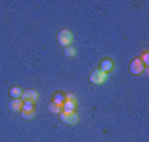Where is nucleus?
Segmentation results:
<instances>
[{
	"label": "nucleus",
	"instance_id": "obj_14",
	"mask_svg": "<svg viewBox=\"0 0 149 142\" xmlns=\"http://www.w3.org/2000/svg\"><path fill=\"white\" fill-rule=\"evenodd\" d=\"M65 55H66V56H74V55H76V50H74L73 46H66V50H65Z\"/></svg>",
	"mask_w": 149,
	"mask_h": 142
},
{
	"label": "nucleus",
	"instance_id": "obj_15",
	"mask_svg": "<svg viewBox=\"0 0 149 142\" xmlns=\"http://www.w3.org/2000/svg\"><path fill=\"white\" fill-rule=\"evenodd\" d=\"M139 60L143 61V64H146V66H148V63H149V53L146 51V53H144V55H143V56H141Z\"/></svg>",
	"mask_w": 149,
	"mask_h": 142
},
{
	"label": "nucleus",
	"instance_id": "obj_8",
	"mask_svg": "<svg viewBox=\"0 0 149 142\" xmlns=\"http://www.w3.org/2000/svg\"><path fill=\"white\" fill-rule=\"evenodd\" d=\"M22 94H23V89H22V88H18V86H13V88L10 89L12 99H22Z\"/></svg>",
	"mask_w": 149,
	"mask_h": 142
},
{
	"label": "nucleus",
	"instance_id": "obj_7",
	"mask_svg": "<svg viewBox=\"0 0 149 142\" xmlns=\"http://www.w3.org/2000/svg\"><path fill=\"white\" fill-rule=\"evenodd\" d=\"M22 106H23V101L22 99H12L8 103V109L10 111H22Z\"/></svg>",
	"mask_w": 149,
	"mask_h": 142
},
{
	"label": "nucleus",
	"instance_id": "obj_1",
	"mask_svg": "<svg viewBox=\"0 0 149 142\" xmlns=\"http://www.w3.org/2000/svg\"><path fill=\"white\" fill-rule=\"evenodd\" d=\"M106 79H108V74L103 73L101 69H95V71L90 74V81L93 84H104Z\"/></svg>",
	"mask_w": 149,
	"mask_h": 142
},
{
	"label": "nucleus",
	"instance_id": "obj_3",
	"mask_svg": "<svg viewBox=\"0 0 149 142\" xmlns=\"http://www.w3.org/2000/svg\"><path fill=\"white\" fill-rule=\"evenodd\" d=\"M60 119H61L65 124H76V122H78V119H80V116L76 114V111H73V112L61 111V112H60Z\"/></svg>",
	"mask_w": 149,
	"mask_h": 142
},
{
	"label": "nucleus",
	"instance_id": "obj_10",
	"mask_svg": "<svg viewBox=\"0 0 149 142\" xmlns=\"http://www.w3.org/2000/svg\"><path fill=\"white\" fill-rule=\"evenodd\" d=\"M76 104L78 103H73V101H65L63 103V111H66V112H73V111H76Z\"/></svg>",
	"mask_w": 149,
	"mask_h": 142
},
{
	"label": "nucleus",
	"instance_id": "obj_11",
	"mask_svg": "<svg viewBox=\"0 0 149 142\" xmlns=\"http://www.w3.org/2000/svg\"><path fill=\"white\" fill-rule=\"evenodd\" d=\"M48 111H50V112H53V114H60V112L63 111V107H61V106H58V104H55L53 101H52V103L48 104Z\"/></svg>",
	"mask_w": 149,
	"mask_h": 142
},
{
	"label": "nucleus",
	"instance_id": "obj_4",
	"mask_svg": "<svg viewBox=\"0 0 149 142\" xmlns=\"http://www.w3.org/2000/svg\"><path fill=\"white\" fill-rule=\"evenodd\" d=\"M129 69H131V73H133V74H141V73H144V64H143V61H141L139 58L133 60V61H131V64H129Z\"/></svg>",
	"mask_w": 149,
	"mask_h": 142
},
{
	"label": "nucleus",
	"instance_id": "obj_13",
	"mask_svg": "<svg viewBox=\"0 0 149 142\" xmlns=\"http://www.w3.org/2000/svg\"><path fill=\"white\" fill-rule=\"evenodd\" d=\"M22 111H33V103H30V101H23Z\"/></svg>",
	"mask_w": 149,
	"mask_h": 142
},
{
	"label": "nucleus",
	"instance_id": "obj_2",
	"mask_svg": "<svg viewBox=\"0 0 149 142\" xmlns=\"http://www.w3.org/2000/svg\"><path fill=\"white\" fill-rule=\"evenodd\" d=\"M71 42H73V35H71V32H70V30H61V32L58 33V43L63 48L70 46V45H71Z\"/></svg>",
	"mask_w": 149,
	"mask_h": 142
},
{
	"label": "nucleus",
	"instance_id": "obj_9",
	"mask_svg": "<svg viewBox=\"0 0 149 142\" xmlns=\"http://www.w3.org/2000/svg\"><path fill=\"white\" fill-rule=\"evenodd\" d=\"M55 103V104H58V106H61L63 107V103L66 101V98H65V94L63 93H55L53 94V99H52Z\"/></svg>",
	"mask_w": 149,
	"mask_h": 142
},
{
	"label": "nucleus",
	"instance_id": "obj_6",
	"mask_svg": "<svg viewBox=\"0 0 149 142\" xmlns=\"http://www.w3.org/2000/svg\"><path fill=\"white\" fill-rule=\"evenodd\" d=\"M100 69H101L103 73H106V74H109L114 69V61H113L111 58H104L101 61V66H100Z\"/></svg>",
	"mask_w": 149,
	"mask_h": 142
},
{
	"label": "nucleus",
	"instance_id": "obj_5",
	"mask_svg": "<svg viewBox=\"0 0 149 142\" xmlns=\"http://www.w3.org/2000/svg\"><path fill=\"white\" fill-rule=\"evenodd\" d=\"M38 99V93L37 89H23V94H22V101H30V103H35Z\"/></svg>",
	"mask_w": 149,
	"mask_h": 142
},
{
	"label": "nucleus",
	"instance_id": "obj_16",
	"mask_svg": "<svg viewBox=\"0 0 149 142\" xmlns=\"http://www.w3.org/2000/svg\"><path fill=\"white\" fill-rule=\"evenodd\" d=\"M65 98L68 101H73V103H78V99H76V96L74 94H71V93H68V94H65Z\"/></svg>",
	"mask_w": 149,
	"mask_h": 142
},
{
	"label": "nucleus",
	"instance_id": "obj_12",
	"mask_svg": "<svg viewBox=\"0 0 149 142\" xmlns=\"http://www.w3.org/2000/svg\"><path fill=\"white\" fill-rule=\"evenodd\" d=\"M33 116H35V111H22L23 119H33Z\"/></svg>",
	"mask_w": 149,
	"mask_h": 142
}]
</instances>
